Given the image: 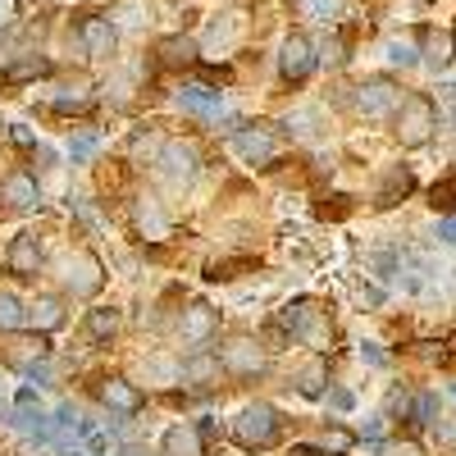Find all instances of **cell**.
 I'll return each instance as SVG.
<instances>
[{"label": "cell", "instance_id": "6da1fadb", "mask_svg": "<svg viewBox=\"0 0 456 456\" xmlns=\"http://www.w3.org/2000/svg\"><path fill=\"white\" fill-rule=\"evenodd\" d=\"M233 438H238V447H247V452L274 447V443H279V415H274V406H265V402L247 406L238 420H233Z\"/></svg>", "mask_w": 456, "mask_h": 456}, {"label": "cell", "instance_id": "7a4b0ae2", "mask_svg": "<svg viewBox=\"0 0 456 456\" xmlns=\"http://www.w3.org/2000/svg\"><path fill=\"white\" fill-rule=\"evenodd\" d=\"M434 128H438L434 101L429 96H406L402 110H397V137H402V146H425Z\"/></svg>", "mask_w": 456, "mask_h": 456}, {"label": "cell", "instance_id": "3957f363", "mask_svg": "<svg viewBox=\"0 0 456 456\" xmlns=\"http://www.w3.org/2000/svg\"><path fill=\"white\" fill-rule=\"evenodd\" d=\"M356 110L365 119H388V114L402 110V92L388 78H370L365 87H356Z\"/></svg>", "mask_w": 456, "mask_h": 456}, {"label": "cell", "instance_id": "277c9868", "mask_svg": "<svg viewBox=\"0 0 456 456\" xmlns=\"http://www.w3.org/2000/svg\"><path fill=\"white\" fill-rule=\"evenodd\" d=\"M279 329H283V333H292V338L315 342V347H324V342H329V329L320 324V311L311 306V301H292V306L279 315Z\"/></svg>", "mask_w": 456, "mask_h": 456}, {"label": "cell", "instance_id": "5b68a950", "mask_svg": "<svg viewBox=\"0 0 456 456\" xmlns=\"http://www.w3.org/2000/svg\"><path fill=\"white\" fill-rule=\"evenodd\" d=\"M64 283H69V292L73 297H96L101 292V283H105V274H101V260L96 256H69L64 260Z\"/></svg>", "mask_w": 456, "mask_h": 456}, {"label": "cell", "instance_id": "8992f818", "mask_svg": "<svg viewBox=\"0 0 456 456\" xmlns=\"http://www.w3.org/2000/svg\"><path fill=\"white\" fill-rule=\"evenodd\" d=\"M315 46L306 42V37H301V32H292L288 37V42H283V55H279V69H283V78H292V83H301V78H306V73L315 69Z\"/></svg>", "mask_w": 456, "mask_h": 456}, {"label": "cell", "instance_id": "52a82bcc", "mask_svg": "<svg viewBox=\"0 0 456 456\" xmlns=\"http://www.w3.org/2000/svg\"><path fill=\"white\" fill-rule=\"evenodd\" d=\"M233 137V151L242 160H251V165H270L274 156H279V142L270 137V133H260V128H238V133H228Z\"/></svg>", "mask_w": 456, "mask_h": 456}, {"label": "cell", "instance_id": "ba28073f", "mask_svg": "<svg viewBox=\"0 0 456 456\" xmlns=\"http://www.w3.org/2000/svg\"><path fill=\"white\" fill-rule=\"evenodd\" d=\"M219 361H224V370H233V374H242V379H251V374L265 370V356H260V347H256L251 338H233V342L224 347Z\"/></svg>", "mask_w": 456, "mask_h": 456}, {"label": "cell", "instance_id": "9c48e42d", "mask_svg": "<svg viewBox=\"0 0 456 456\" xmlns=\"http://www.w3.org/2000/svg\"><path fill=\"white\" fill-rule=\"evenodd\" d=\"M160 174L169 178V183H183V178H192L197 174V151L187 146V142H169L165 151H160Z\"/></svg>", "mask_w": 456, "mask_h": 456}, {"label": "cell", "instance_id": "30bf717a", "mask_svg": "<svg viewBox=\"0 0 456 456\" xmlns=\"http://www.w3.org/2000/svg\"><path fill=\"white\" fill-rule=\"evenodd\" d=\"M5 265H10V274H19V279H32L37 270H42V247H37V238H32V233H19V238L10 242V256H5Z\"/></svg>", "mask_w": 456, "mask_h": 456}, {"label": "cell", "instance_id": "8fae6325", "mask_svg": "<svg viewBox=\"0 0 456 456\" xmlns=\"http://www.w3.org/2000/svg\"><path fill=\"white\" fill-rule=\"evenodd\" d=\"M0 201H10L14 210H32L37 201H42V192H37V178L23 174V169H14L5 183H0Z\"/></svg>", "mask_w": 456, "mask_h": 456}, {"label": "cell", "instance_id": "7c38bea8", "mask_svg": "<svg viewBox=\"0 0 456 456\" xmlns=\"http://www.w3.org/2000/svg\"><path fill=\"white\" fill-rule=\"evenodd\" d=\"M178 105L187 114H197V119H219V110H224V96L215 87H183L178 92Z\"/></svg>", "mask_w": 456, "mask_h": 456}, {"label": "cell", "instance_id": "4fadbf2b", "mask_svg": "<svg viewBox=\"0 0 456 456\" xmlns=\"http://www.w3.org/2000/svg\"><path fill=\"white\" fill-rule=\"evenodd\" d=\"M215 324H219V315L210 311V306H201V301H197V306H187L183 311V342H192V347H201V342L215 333Z\"/></svg>", "mask_w": 456, "mask_h": 456}, {"label": "cell", "instance_id": "5bb4252c", "mask_svg": "<svg viewBox=\"0 0 456 456\" xmlns=\"http://www.w3.org/2000/svg\"><path fill=\"white\" fill-rule=\"evenodd\" d=\"M101 397H105L110 411H119V415H137V411H142V393L128 384V379H105Z\"/></svg>", "mask_w": 456, "mask_h": 456}, {"label": "cell", "instance_id": "9a60e30c", "mask_svg": "<svg viewBox=\"0 0 456 456\" xmlns=\"http://www.w3.org/2000/svg\"><path fill=\"white\" fill-rule=\"evenodd\" d=\"M83 46H87V55H110L114 51V23L105 14L83 19Z\"/></svg>", "mask_w": 456, "mask_h": 456}, {"label": "cell", "instance_id": "2e32d148", "mask_svg": "<svg viewBox=\"0 0 456 456\" xmlns=\"http://www.w3.org/2000/svg\"><path fill=\"white\" fill-rule=\"evenodd\" d=\"M201 443H206L201 429H192V425H174V429L165 434V456H201Z\"/></svg>", "mask_w": 456, "mask_h": 456}, {"label": "cell", "instance_id": "e0dca14e", "mask_svg": "<svg viewBox=\"0 0 456 456\" xmlns=\"http://www.w3.org/2000/svg\"><path fill=\"white\" fill-rule=\"evenodd\" d=\"M324 384H329V361H324V356H311L306 365H301V393H306V397H320Z\"/></svg>", "mask_w": 456, "mask_h": 456}, {"label": "cell", "instance_id": "ac0fdd59", "mask_svg": "<svg viewBox=\"0 0 456 456\" xmlns=\"http://www.w3.org/2000/svg\"><path fill=\"white\" fill-rule=\"evenodd\" d=\"M28 320H32V311L23 306V301H19L14 292H0V329L14 333V329H23Z\"/></svg>", "mask_w": 456, "mask_h": 456}, {"label": "cell", "instance_id": "d6986e66", "mask_svg": "<svg viewBox=\"0 0 456 456\" xmlns=\"http://www.w3.org/2000/svg\"><path fill=\"white\" fill-rule=\"evenodd\" d=\"M32 324H37V329H60V324H64V306H60V297H37V306H32Z\"/></svg>", "mask_w": 456, "mask_h": 456}, {"label": "cell", "instance_id": "ffe728a7", "mask_svg": "<svg viewBox=\"0 0 456 456\" xmlns=\"http://www.w3.org/2000/svg\"><path fill=\"white\" fill-rule=\"evenodd\" d=\"M160 60L165 64H192L197 60V42L192 37H169V42H160Z\"/></svg>", "mask_w": 456, "mask_h": 456}, {"label": "cell", "instance_id": "44dd1931", "mask_svg": "<svg viewBox=\"0 0 456 456\" xmlns=\"http://www.w3.org/2000/svg\"><path fill=\"white\" fill-rule=\"evenodd\" d=\"M456 55V32H429V51H425V60L438 69V64H447Z\"/></svg>", "mask_w": 456, "mask_h": 456}, {"label": "cell", "instance_id": "7402d4cb", "mask_svg": "<svg viewBox=\"0 0 456 456\" xmlns=\"http://www.w3.org/2000/svg\"><path fill=\"white\" fill-rule=\"evenodd\" d=\"M219 356H192V361H187L183 365V379H192V384H210V379L219 374Z\"/></svg>", "mask_w": 456, "mask_h": 456}, {"label": "cell", "instance_id": "603a6c76", "mask_svg": "<svg viewBox=\"0 0 456 456\" xmlns=\"http://www.w3.org/2000/svg\"><path fill=\"white\" fill-rule=\"evenodd\" d=\"M406 192H411V174L406 169H393L388 183H384V192H379V206H397Z\"/></svg>", "mask_w": 456, "mask_h": 456}, {"label": "cell", "instance_id": "cb8c5ba5", "mask_svg": "<svg viewBox=\"0 0 456 456\" xmlns=\"http://www.w3.org/2000/svg\"><path fill=\"white\" fill-rule=\"evenodd\" d=\"M297 10L306 19H315V23H333L338 10H342V0H297Z\"/></svg>", "mask_w": 456, "mask_h": 456}, {"label": "cell", "instance_id": "d4e9b609", "mask_svg": "<svg viewBox=\"0 0 456 456\" xmlns=\"http://www.w3.org/2000/svg\"><path fill=\"white\" fill-rule=\"evenodd\" d=\"M114 329H119V315H114V311H92V315H87V338H92V342L114 338Z\"/></svg>", "mask_w": 456, "mask_h": 456}, {"label": "cell", "instance_id": "484cf974", "mask_svg": "<svg viewBox=\"0 0 456 456\" xmlns=\"http://www.w3.org/2000/svg\"><path fill=\"white\" fill-rule=\"evenodd\" d=\"M96 151H101V137H96V133H83V137H73V142H69L73 165H87V160L96 156Z\"/></svg>", "mask_w": 456, "mask_h": 456}, {"label": "cell", "instance_id": "4316f807", "mask_svg": "<svg viewBox=\"0 0 456 456\" xmlns=\"http://www.w3.org/2000/svg\"><path fill=\"white\" fill-rule=\"evenodd\" d=\"M411 415H415V425H438V397L434 393H420V397H415V406H411Z\"/></svg>", "mask_w": 456, "mask_h": 456}, {"label": "cell", "instance_id": "83f0119b", "mask_svg": "<svg viewBox=\"0 0 456 456\" xmlns=\"http://www.w3.org/2000/svg\"><path fill=\"white\" fill-rule=\"evenodd\" d=\"M352 443H356V438H352L347 429H324V438H320V447H324L329 456H342V452H352Z\"/></svg>", "mask_w": 456, "mask_h": 456}, {"label": "cell", "instance_id": "f1b7e54d", "mask_svg": "<svg viewBox=\"0 0 456 456\" xmlns=\"http://www.w3.org/2000/svg\"><path fill=\"white\" fill-rule=\"evenodd\" d=\"M114 19H124L128 28L146 23V0H119V10H114Z\"/></svg>", "mask_w": 456, "mask_h": 456}, {"label": "cell", "instance_id": "f546056e", "mask_svg": "<svg viewBox=\"0 0 456 456\" xmlns=\"http://www.w3.org/2000/svg\"><path fill=\"white\" fill-rule=\"evenodd\" d=\"M51 105H55L60 114H69V110H87V105H92V92H87V87H78V92H73V96L64 92V96H55Z\"/></svg>", "mask_w": 456, "mask_h": 456}, {"label": "cell", "instance_id": "4dcf8cb0", "mask_svg": "<svg viewBox=\"0 0 456 456\" xmlns=\"http://www.w3.org/2000/svg\"><path fill=\"white\" fill-rule=\"evenodd\" d=\"M46 69H51L46 60H23V64H10L5 73H10V78H42Z\"/></svg>", "mask_w": 456, "mask_h": 456}, {"label": "cell", "instance_id": "1f68e13d", "mask_svg": "<svg viewBox=\"0 0 456 456\" xmlns=\"http://www.w3.org/2000/svg\"><path fill=\"white\" fill-rule=\"evenodd\" d=\"M23 370H28V379H32L37 388H46V384H51V361H46V356H37V361L23 365Z\"/></svg>", "mask_w": 456, "mask_h": 456}, {"label": "cell", "instance_id": "d6a6232c", "mask_svg": "<svg viewBox=\"0 0 456 456\" xmlns=\"http://www.w3.org/2000/svg\"><path fill=\"white\" fill-rule=\"evenodd\" d=\"M434 206H443V210H452V206H456V178H447V183H438V187H434Z\"/></svg>", "mask_w": 456, "mask_h": 456}, {"label": "cell", "instance_id": "836d02e7", "mask_svg": "<svg viewBox=\"0 0 456 456\" xmlns=\"http://www.w3.org/2000/svg\"><path fill=\"white\" fill-rule=\"evenodd\" d=\"M146 374H151V379H165V384L183 379V370H178V365H165V361H151V365H146Z\"/></svg>", "mask_w": 456, "mask_h": 456}, {"label": "cell", "instance_id": "e575fe53", "mask_svg": "<svg viewBox=\"0 0 456 456\" xmlns=\"http://www.w3.org/2000/svg\"><path fill=\"white\" fill-rule=\"evenodd\" d=\"M388 60H393V64H415V46H406V42H393V46H388Z\"/></svg>", "mask_w": 456, "mask_h": 456}, {"label": "cell", "instance_id": "d590c367", "mask_svg": "<svg viewBox=\"0 0 456 456\" xmlns=\"http://www.w3.org/2000/svg\"><path fill=\"white\" fill-rule=\"evenodd\" d=\"M329 406H333V411H352V406H356V397H352L347 388H333V393H329Z\"/></svg>", "mask_w": 456, "mask_h": 456}, {"label": "cell", "instance_id": "8d00e7d4", "mask_svg": "<svg viewBox=\"0 0 456 456\" xmlns=\"http://www.w3.org/2000/svg\"><path fill=\"white\" fill-rule=\"evenodd\" d=\"M361 361H370V365H388V352H384V347H374V342H365V347H361Z\"/></svg>", "mask_w": 456, "mask_h": 456}, {"label": "cell", "instance_id": "74e56055", "mask_svg": "<svg viewBox=\"0 0 456 456\" xmlns=\"http://www.w3.org/2000/svg\"><path fill=\"white\" fill-rule=\"evenodd\" d=\"M10 137H14L19 146H37V133H32L28 124H10Z\"/></svg>", "mask_w": 456, "mask_h": 456}, {"label": "cell", "instance_id": "f35d334b", "mask_svg": "<svg viewBox=\"0 0 456 456\" xmlns=\"http://www.w3.org/2000/svg\"><path fill=\"white\" fill-rule=\"evenodd\" d=\"M411 406H415V402H411V397H406L402 388H393V397H388V411H393V415H406Z\"/></svg>", "mask_w": 456, "mask_h": 456}, {"label": "cell", "instance_id": "ab89813d", "mask_svg": "<svg viewBox=\"0 0 456 456\" xmlns=\"http://www.w3.org/2000/svg\"><path fill=\"white\" fill-rule=\"evenodd\" d=\"M434 438H438L443 447H456V425H434Z\"/></svg>", "mask_w": 456, "mask_h": 456}, {"label": "cell", "instance_id": "60d3db41", "mask_svg": "<svg viewBox=\"0 0 456 456\" xmlns=\"http://www.w3.org/2000/svg\"><path fill=\"white\" fill-rule=\"evenodd\" d=\"M438 242L456 247V219H443V224H438Z\"/></svg>", "mask_w": 456, "mask_h": 456}, {"label": "cell", "instance_id": "b9f144b4", "mask_svg": "<svg viewBox=\"0 0 456 456\" xmlns=\"http://www.w3.org/2000/svg\"><path fill=\"white\" fill-rule=\"evenodd\" d=\"M14 14H19V0H0V28H5Z\"/></svg>", "mask_w": 456, "mask_h": 456}, {"label": "cell", "instance_id": "7bdbcfd3", "mask_svg": "<svg viewBox=\"0 0 456 456\" xmlns=\"http://www.w3.org/2000/svg\"><path fill=\"white\" fill-rule=\"evenodd\" d=\"M393 456H420V447H411V443H406V447H397Z\"/></svg>", "mask_w": 456, "mask_h": 456}, {"label": "cell", "instance_id": "ee69618b", "mask_svg": "<svg viewBox=\"0 0 456 456\" xmlns=\"http://www.w3.org/2000/svg\"><path fill=\"white\" fill-rule=\"evenodd\" d=\"M320 452H324V447H320ZM320 452H315V447H297L292 456H320Z\"/></svg>", "mask_w": 456, "mask_h": 456}, {"label": "cell", "instance_id": "f6af8a7d", "mask_svg": "<svg viewBox=\"0 0 456 456\" xmlns=\"http://www.w3.org/2000/svg\"><path fill=\"white\" fill-rule=\"evenodd\" d=\"M452 402H456V384H452Z\"/></svg>", "mask_w": 456, "mask_h": 456}, {"label": "cell", "instance_id": "bcb514c9", "mask_svg": "<svg viewBox=\"0 0 456 456\" xmlns=\"http://www.w3.org/2000/svg\"><path fill=\"white\" fill-rule=\"evenodd\" d=\"M124 456H137V452H124Z\"/></svg>", "mask_w": 456, "mask_h": 456}]
</instances>
